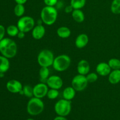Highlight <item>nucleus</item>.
Instances as JSON below:
<instances>
[{
    "mask_svg": "<svg viewBox=\"0 0 120 120\" xmlns=\"http://www.w3.org/2000/svg\"><path fill=\"white\" fill-rule=\"evenodd\" d=\"M96 72L101 76H107L111 71L112 69L109 66V63L105 62H101L96 66Z\"/></svg>",
    "mask_w": 120,
    "mask_h": 120,
    "instance_id": "12",
    "label": "nucleus"
},
{
    "mask_svg": "<svg viewBox=\"0 0 120 120\" xmlns=\"http://www.w3.org/2000/svg\"><path fill=\"white\" fill-rule=\"evenodd\" d=\"M110 9L114 14H120V0H113L111 2Z\"/></svg>",
    "mask_w": 120,
    "mask_h": 120,
    "instance_id": "24",
    "label": "nucleus"
},
{
    "mask_svg": "<svg viewBox=\"0 0 120 120\" xmlns=\"http://www.w3.org/2000/svg\"><path fill=\"white\" fill-rule=\"evenodd\" d=\"M43 2H44L46 6L55 7L57 4L58 0H43Z\"/></svg>",
    "mask_w": 120,
    "mask_h": 120,
    "instance_id": "30",
    "label": "nucleus"
},
{
    "mask_svg": "<svg viewBox=\"0 0 120 120\" xmlns=\"http://www.w3.org/2000/svg\"><path fill=\"white\" fill-rule=\"evenodd\" d=\"M48 90H49V87L46 84L43 82L38 83L33 87L34 96L42 99L47 96Z\"/></svg>",
    "mask_w": 120,
    "mask_h": 120,
    "instance_id": "9",
    "label": "nucleus"
},
{
    "mask_svg": "<svg viewBox=\"0 0 120 120\" xmlns=\"http://www.w3.org/2000/svg\"><path fill=\"white\" fill-rule=\"evenodd\" d=\"M7 89L12 93H19L23 89L22 84L19 81L12 79L9 80L6 84Z\"/></svg>",
    "mask_w": 120,
    "mask_h": 120,
    "instance_id": "11",
    "label": "nucleus"
},
{
    "mask_svg": "<svg viewBox=\"0 0 120 120\" xmlns=\"http://www.w3.org/2000/svg\"><path fill=\"white\" fill-rule=\"evenodd\" d=\"M18 46L16 42L8 38H4L0 41V53L2 56L11 59L17 54Z\"/></svg>",
    "mask_w": 120,
    "mask_h": 120,
    "instance_id": "1",
    "label": "nucleus"
},
{
    "mask_svg": "<svg viewBox=\"0 0 120 120\" xmlns=\"http://www.w3.org/2000/svg\"><path fill=\"white\" fill-rule=\"evenodd\" d=\"M16 4H25L28 1V0H14Z\"/></svg>",
    "mask_w": 120,
    "mask_h": 120,
    "instance_id": "34",
    "label": "nucleus"
},
{
    "mask_svg": "<svg viewBox=\"0 0 120 120\" xmlns=\"http://www.w3.org/2000/svg\"><path fill=\"white\" fill-rule=\"evenodd\" d=\"M108 63L112 70H120V60L119 59H110Z\"/></svg>",
    "mask_w": 120,
    "mask_h": 120,
    "instance_id": "26",
    "label": "nucleus"
},
{
    "mask_svg": "<svg viewBox=\"0 0 120 120\" xmlns=\"http://www.w3.org/2000/svg\"><path fill=\"white\" fill-rule=\"evenodd\" d=\"M23 95L28 98H32L34 96V91H33V87H32L29 85H26L23 87Z\"/></svg>",
    "mask_w": 120,
    "mask_h": 120,
    "instance_id": "27",
    "label": "nucleus"
},
{
    "mask_svg": "<svg viewBox=\"0 0 120 120\" xmlns=\"http://www.w3.org/2000/svg\"><path fill=\"white\" fill-rule=\"evenodd\" d=\"M76 90L72 86L67 87L63 91V97L64 99L71 101L75 98L76 96Z\"/></svg>",
    "mask_w": 120,
    "mask_h": 120,
    "instance_id": "17",
    "label": "nucleus"
},
{
    "mask_svg": "<svg viewBox=\"0 0 120 120\" xmlns=\"http://www.w3.org/2000/svg\"><path fill=\"white\" fill-rule=\"evenodd\" d=\"M71 110V105L70 101L61 99L56 102L55 105V111L59 116L66 117L70 114Z\"/></svg>",
    "mask_w": 120,
    "mask_h": 120,
    "instance_id": "7",
    "label": "nucleus"
},
{
    "mask_svg": "<svg viewBox=\"0 0 120 120\" xmlns=\"http://www.w3.org/2000/svg\"><path fill=\"white\" fill-rule=\"evenodd\" d=\"M35 20L29 16H22L17 22V26L19 31L26 33L31 31L35 26Z\"/></svg>",
    "mask_w": 120,
    "mask_h": 120,
    "instance_id": "6",
    "label": "nucleus"
},
{
    "mask_svg": "<svg viewBox=\"0 0 120 120\" xmlns=\"http://www.w3.org/2000/svg\"><path fill=\"white\" fill-rule=\"evenodd\" d=\"M71 64V59L67 55H60L55 57L53 68L59 72L66 71L69 69Z\"/></svg>",
    "mask_w": 120,
    "mask_h": 120,
    "instance_id": "4",
    "label": "nucleus"
},
{
    "mask_svg": "<svg viewBox=\"0 0 120 120\" xmlns=\"http://www.w3.org/2000/svg\"><path fill=\"white\" fill-rule=\"evenodd\" d=\"M6 32L9 36L14 37V36H17L19 32V30L17 26L11 25H9L7 27Z\"/></svg>",
    "mask_w": 120,
    "mask_h": 120,
    "instance_id": "25",
    "label": "nucleus"
},
{
    "mask_svg": "<svg viewBox=\"0 0 120 120\" xmlns=\"http://www.w3.org/2000/svg\"><path fill=\"white\" fill-rule=\"evenodd\" d=\"M49 74H50V71L49 68L41 67L39 71V75L40 79L42 82H43V83L44 82H46L47 79L49 77Z\"/></svg>",
    "mask_w": 120,
    "mask_h": 120,
    "instance_id": "21",
    "label": "nucleus"
},
{
    "mask_svg": "<svg viewBox=\"0 0 120 120\" xmlns=\"http://www.w3.org/2000/svg\"><path fill=\"white\" fill-rule=\"evenodd\" d=\"M25 36V33L23 32H22V31H19L18 32V34L17 36H17V37L19 39H23V38H24Z\"/></svg>",
    "mask_w": 120,
    "mask_h": 120,
    "instance_id": "33",
    "label": "nucleus"
},
{
    "mask_svg": "<svg viewBox=\"0 0 120 120\" xmlns=\"http://www.w3.org/2000/svg\"><path fill=\"white\" fill-rule=\"evenodd\" d=\"M46 33V29L42 24L35 26L32 30V36L35 39L40 40L43 38Z\"/></svg>",
    "mask_w": 120,
    "mask_h": 120,
    "instance_id": "13",
    "label": "nucleus"
},
{
    "mask_svg": "<svg viewBox=\"0 0 120 120\" xmlns=\"http://www.w3.org/2000/svg\"><path fill=\"white\" fill-rule=\"evenodd\" d=\"M86 76L89 83H94L98 79V75L96 73H89Z\"/></svg>",
    "mask_w": 120,
    "mask_h": 120,
    "instance_id": "29",
    "label": "nucleus"
},
{
    "mask_svg": "<svg viewBox=\"0 0 120 120\" xmlns=\"http://www.w3.org/2000/svg\"><path fill=\"white\" fill-rule=\"evenodd\" d=\"M14 14L18 17H22L25 14V8L23 4H16L14 9Z\"/></svg>",
    "mask_w": 120,
    "mask_h": 120,
    "instance_id": "22",
    "label": "nucleus"
},
{
    "mask_svg": "<svg viewBox=\"0 0 120 120\" xmlns=\"http://www.w3.org/2000/svg\"><path fill=\"white\" fill-rule=\"evenodd\" d=\"M44 107V103L41 98L32 97L27 104V112L31 116H38L43 112Z\"/></svg>",
    "mask_w": 120,
    "mask_h": 120,
    "instance_id": "3",
    "label": "nucleus"
},
{
    "mask_svg": "<svg viewBox=\"0 0 120 120\" xmlns=\"http://www.w3.org/2000/svg\"><path fill=\"white\" fill-rule=\"evenodd\" d=\"M53 120H68L65 118V117H63V116H58L57 117H55Z\"/></svg>",
    "mask_w": 120,
    "mask_h": 120,
    "instance_id": "35",
    "label": "nucleus"
},
{
    "mask_svg": "<svg viewBox=\"0 0 120 120\" xmlns=\"http://www.w3.org/2000/svg\"><path fill=\"white\" fill-rule=\"evenodd\" d=\"M57 15V11L55 7L45 6L41 12V18L43 23L50 26L56 22Z\"/></svg>",
    "mask_w": 120,
    "mask_h": 120,
    "instance_id": "2",
    "label": "nucleus"
},
{
    "mask_svg": "<svg viewBox=\"0 0 120 120\" xmlns=\"http://www.w3.org/2000/svg\"><path fill=\"white\" fill-rule=\"evenodd\" d=\"M54 55L51 50L49 49H43L39 53L37 57V61L41 67H49L53 65Z\"/></svg>",
    "mask_w": 120,
    "mask_h": 120,
    "instance_id": "5",
    "label": "nucleus"
},
{
    "mask_svg": "<svg viewBox=\"0 0 120 120\" xmlns=\"http://www.w3.org/2000/svg\"><path fill=\"white\" fill-rule=\"evenodd\" d=\"M10 67L9 59L2 55H0V73H5L7 72Z\"/></svg>",
    "mask_w": 120,
    "mask_h": 120,
    "instance_id": "19",
    "label": "nucleus"
},
{
    "mask_svg": "<svg viewBox=\"0 0 120 120\" xmlns=\"http://www.w3.org/2000/svg\"><path fill=\"white\" fill-rule=\"evenodd\" d=\"M57 35L59 38L62 39H66L71 35V30L67 26L59 27L57 29Z\"/></svg>",
    "mask_w": 120,
    "mask_h": 120,
    "instance_id": "20",
    "label": "nucleus"
},
{
    "mask_svg": "<svg viewBox=\"0 0 120 120\" xmlns=\"http://www.w3.org/2000/svg\"><path fill=\"white\" fill-rule=\"evenodd\" d=\"M89 41V36L85 34L79 35L75 40V45L79 49H82L87 46Z\"/></svg>",
    "mask_w": 120,
    "mask_h": 120,
    "instance_id": "15",
    "label": "nucleus"
},
{
    "mask_svg": "<svg viewBox=\"0 0 120 120\" xmlns=\"http://www.w3.org/2000/svg\"><path fill=\"white\" fill-rule=\"evenodd\" d=\"M59 90H56V89H50V90H48V94H47V97L50 100H55L59 95V92L58 91Z\"/></svg>",
    "mask_w": 120,
    "mask_h": 120,
    "instance_id": "28",
    "label": "nucleus"
},
{
    "mask_svg": "<svg viewBox=\"0 0 120 120\" xmlns=\"http://www.w3.org/2000/svg\"><path fill=\"white\" fill-rule=\"evenodd\" d=\"M89 82L84 75H76L71 80V86L76 91H82L87 87Z\"/></svg>",
    "mask_w": 120,
    "mask_h": 120,
    "instance_id": "8",
    "label": "nucleus"
},
{
    "mask_svg": "<svg viewBox=\"0 0 120 120\" xmlns=\"http://www.w3.org/2000/svg\"><path fill=\"white\" fill-rule=\"evenodd\" d=\"M90 69V64L86 60L82 59L79 62L77 66V70L79 74L86 76L89 73Z\"/></svg>",
    "mask_w": 120,
    "mask_h": 120,
    "instance_id": "14",
    "label": "nucleus"
},
{
    "mask_svg": "<svg viewBox=\"0 0 120 120\" xmlns=\"http://www.w3.org/2000/svg\"><path fill=\"white\" fill-rule=\"evenodd\" d=\"M26 120H35L32 119V118H28V119H27Z\"/></svg>",
    "mask_w": 120,
    "mask_h": 120,
    "instance_id": "37",
    "label": "nucleus"
},
{
    "mask_svg": "<svg viewBox=\"0 0 120 120\" xmlns=\"http://www.w3.org/2000/svg\"><path fill=\"white\" fill-rule=\"evenodd\" d=\"M71 16L74 21H76L77 23H82L84 21V19H85L84 13L80 9H73L71 12Z\"/></svg>",
    "mask_w": 120,
    "mask_h": 120,
    "instance_id": "18",
    "label": "nucleus"
},
{
    "mask_svg": "<svg viewBox=\"0 0 120 120\" xmlns=\"http://www.w3.org/2000/svg\"><path fill=\"white\" fill-rule=\"evenodd\" d=\"M86 0H70V5L74 9H81L85 6Z\"/></svg>",
    "mask_w": 120,
    "mask_h": 120,
    "instance_id": "23",
    "label": "nucleus"
},
{
    "mask_svg": "<svg viewBox=\"0 0 120 120\" xmlns=\"http://www.w3.org/2000/svg\"><path fill=\"white\" fill-rule=\"evenodd\" d=\"M6 30L5 27L2 25H0V41L4 38Z\"/></svg>",
    "mask_w": 120,
    "mask_h": 120,
    "instance_id": "31",
    "label": "nucleus"
},
{
    "mask_svg": "<svg viewBox=\"0 0 120 120\" xmlns=\"http://www.w3.org/2000/svg\"><path fill=\"white\" fill-rule=\"evenodd\" d=\"M46 83L49 88L56 90H59L60 88H62L63 84V82L62 78L57 75L49 76Z\"/></svg>",
    "mask_w": 120,
    "mask_h": 120,
    "instance_id": "10",
    "label": "nucleus"
},
{
    "mask_svg": "<svg viewBox=\"0 0 120 120\" xmlns=\"http://www.w3.org/2000/svg\"><path fill=\"white\" fill-rule=\"evenodd\" d=\"M109 82L111 84H117L120 82V70H112L109 74Z\"/></svg>",
    "mask_w": 120,
    "mask_h": 120,
    "instance_id": "16",
    "label": "nucleus"
},
{
    "mask_svg": "<svg viewBox=\"0 0 120 120\" xmlns=\"http://www.w3.org/2000/svg\"><path fill=\"white\" fill-rule=\"evenodd\" d=\"M4 76V73H0V77H3Z\"/></svg>",
    "mask_w": 120,
    "mask_h": 120,
    "instance_id": "36",
    "label": "nucleus"
},
{
    "mask_svg": "<svg viewBox=\"0 0 120 120\" xmlns=\"http://www.w3.org/2000/svg\"><path fill=\"white\" fill-rule=\"evenodd\" d=\"M73 8L71 6V5H68L64 9V11H65L66 13L67 14H69L70 12H72V11H73Z\"/></svg>",
    "mask_w": 120,
    "mask_h": 120,
    "instance_id": "32",
    "label": "nucleus"
}]
</instances>
